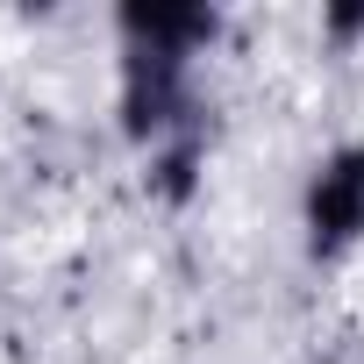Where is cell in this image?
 <instances>
[{
  "label": "cell",
  "mask_w": 364,
  "mask_h": 364,
  "mask_svg": "<svg viewBox=\"0 0 364 364\" xmlns=\"http://www.w3.org/2000/svg\"><path fill=\"white\" fill-rule=\"evenodd\" d=\"M122 136L157 150L178 129H200L193 122V65L186 58H157V50H122Z\"/></svg>",
  "instance_id": "1"
},
{
  "label": "cell",
  "mask_w": 364,
  "mask_h": 364,
  "mask_svg": "<svg viewBox=\"0 0 364 364\" xmlns=\"http://www.w3.org/2000/svg\"><path fill=\"white\" fill-rule=\"evenodd\" d=\"M300 229L314 257H350L364 243V143H336L300 193Z\"/></svg>",
  "instance_id": "2"
},
{
  "label": "cell",
  "mask_w": 364,
  "mask_h": 364,
  "mask_svg": "<svg viewBox=\"0 0 364 364\" xmlns=\"http://www.w3.org/2000/svg\"><path fill=\"white\" fill-rule=\"evenodd\" d=\"M122 29V50H157V58H200L215 36H222V15L200 8V0H129L114 15Z\"/></svg>",
  "instance_id": "3"
},
{
  "label": "cell",
  "mask_w": 364,
  "mask_h": 364,
  "mask_svg": "<svg viewBox=\"0 0 364 364\" xmlns=\"http://www.w3.org/2000/svg\"><path fill=\"white\" fill-rule=\"evenodd\" d=\"M200 164H208V143H200V129H178V136H164V143L150 150V193H157L164 208H186V200L200 193Z\"/></svg>",
  "instance_id": "4"
},
{
  "label": "cell",
  "mask_w": 364,
  "mask_h": 364,
  "mask_svg": "<svg viewBox=\"0 0 364 364\" xmlns=\"http://www.w3.org/2000/svg\"><path fill=\"white\" fill-rule=\"evenodd\" d=\"M321 36H328V43H357V36H364V8H328V15H321Z\"/></svg>",
  "instance_id": "5"
}]
</instances>
